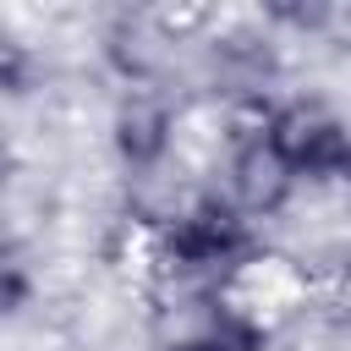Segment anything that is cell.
Segmentation results:
<instances>
[{
  "label": "cell",
  "instance_id": "6da1fadb",
  "mask_svg": "<svg viewBox=\"0 0 351 351\" xmlns=\"http://www.w3.org/2000/svg\"><path fill=\"white\" fill-rule=\"evenodd\" d=\"M258 263V230L252 219L208 192L197 203H186L181 214H170L159 230H154V269L186 291H203V296H219L230 291L247 269Z\"/></svg>",
  "mask_w": 351,
  "mask_h": 351
},
{
  "label": "cell",
  "instance_id": "7a4b0ae2",
  "mask_svg": "<svg viewBox=\"0 0 351 351\" xmlns=\"http://www.w3.org/2000/svg\"><path fill=\"white\" fill-rule=\"evenodd\" d=\"M263 137L285 159V170L313 186H351V126L313 99H269Z\"/></svg>",
  "mask_w": 351,
  "mask_h": 351
},
{
  "label": "cell",
  "instance_id": "3957f363",
  "mask_svg": "<svg viewBox=\"0 0 351 351\" xmlns=\"http://www.w3.org/2000/svg\"><path fill=\"white\" fill-rule=\"evenodd\" d=\"M291 192H296V176L263 137V104H247L241 126L230 132V154H225V197L258 225V219L280 214L291 203Z\"/></svg>",
  "mask_w": 351,
  "mask_h": 351
},
{
  "label": "cell",
  "instance_id": "277c9868",
  "mask_svg": "<svg viewBox=\"0 0 351 351\" xmlns=\"http://www.w3.org/2000/svg\"><path fill=\"white\" fill-rule=\"evenodd\" d=\"M110 148L132 176H154L176 148V110L165 99H154V93L121 99V110L110 121Z\"/></svg>",
  "mask_w": 351,
  "mask_h": 351
},
{
  "label": "cell",
  "instance_id": "5b68a950",
  "mask_svg": "<svg viewBox=\"0 0 351 351\" xmlns=\"http://www.w3.org/2000/svg\"><path fill=\"white\" fill-rule=\"evenodd\" d=\"M203 307H208L203 324L186 329V335H176V340H165L159 351H269V324H263V313H252L236 291H219V296H208Z\"/></svg>",
  "mask_w": 351,
  "mask_h": 351
},
{
  "label": "cell",
  "instance_id": "8992f818",
  "mask_svg": "<svg viewBox=\"0 0 351 351\" xmlns=\"http://www.w3.org/2000/svg\"><path fill=\"white\" fill-rule=\"evenodd\" d=\"M214 71H219V82H225L230 93H241V110H247V104H269L263 88H269L274 71H280L274 38H269V33H247V27L219 33V38H214Z\"/></svg>",
  "mask_w": 351,
  "mask_h": 351
},
{
  "label": "cell",
  "instance_id": "52a82bcc",
  "mask_svg": "<svg viewBox=\"0 0 351 351\" xmlns=\"http://www.w3.org/2000/svg\"><path fill=\"white\" fill-rule=\"evenodd\" d=\"M33 88H38V49L22 33L0 27V99H27Z\"/></svg>",
  "mask_w": 351,
  "mask_h": 351
},
{
  "label": "cell",
  "instance_id": "ba28073f",
  "mask_svg": "<svg viewBox=\"0 0 351 351\" xmlns=\"http://www.w3.org/2000/svg\"><path fill=\"white\" fill-rule=\"evenodd\" d=\"M263 22H269V27H296V33H324V27L335 22V11H329V5H296V0H274V5H263Z\"/></svg>",
  "mask_w": 351,
  "mask_h": 351
},
{
  "label": "cell",
  "instance_id": "9c48e42d",
  "mask_svg": "<svg viewBox=\"0 0 351 351\" xmlns=\"http://www.w3.org/2000/svg\"><path fill=\"white\" fill-rule=\"evenodd\" d=\"M22 296H27V274L0 252V313H16V307H22Z\"/></svg>",
  "mask_w": 351,
  "mask_h": 351
}]
</instances>
